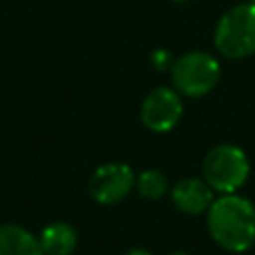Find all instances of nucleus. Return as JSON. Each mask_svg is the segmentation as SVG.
Returning a JSON list of instances; mask_svg holds the SVG:
<instances>
[{"label": "nucleus", "mask_w": 255, "mask_h": 255, "mask_svg": "<svg viewBox=\"0 0 255 255\" xmlns=\"http://www.w3.org/2000/svg\"><path fill=\"white\" fill-rule=\"evenodd\" d=\"M211 239L229 253H245L255 245V205L237 193L213 199L207 209Z\"/></svg>", "instance_id": "1"}, {"label": "nucleus", "mask_w": 255, "mask_h": 255, "mask_svg": "<svg viewBox=\"0 0 255 255\" xmlns=\"http://www.w3.org/2000/svg\"><path fill=\"white\" fill-rule=\"evenodd\" d=\"M215 50L227 60H243L255 54V2L229 8L213 30Z\"/></svg>", "instance_id": "2"}, {"label": "nucleus", "mask_w": 255, "mask_h": 255, "mask_svg": "<svg viewBox=\"0 0 255 255\" xmlns=\"http://www.w3.org/2000/svg\"><path fill=\"white\" fill-rule=\"evenodd\" d=\"M249 173V157L235 143H219L211 147L201 163V177L219 195L237 193L247 183Z\"/></svg>", "instance_id": "3"}, {"label": "nucleus", "mask_w": 255, "mask_h": 255, "mask_svg": "<svg viewBox=\"0 0 255 255\" xmlns=\"http://www.w3.org/2000/svg\"><path fill=\"white\" fill-rule=\"evenodd\" d=\"M171 86L185 98L207 96L221 78L219 60L203 50H191L175 58L171 70Z\"/></svg>", "instance_id": "4"}, {"label": "nucleus", "mask_w": 255, "mask_h": 255, "mask_svg": "<svg viewBox=\"0 0 255 255\" xmlns=\"http://www.w3.org/2000/svg\"><path fill=\"white\" fill-rule=\"evenodd\" d=\"M135 187V173L124 161H108L94 169L88 179V193L100 205L122 203Z\"/></svg>", "instance_id": "5"}, {"label": "nucleus", "mask_w": 255, "mask_h": 255, "mask_svg": "<svg viewBox=\"0 0 255 255\" xmlns=\"http://www.w3.org/2000/svg\"><path fill=\"white\" fill-rule=\"evenodd\" d=\"M183 116V102L181 94L169 86L151 88L139 108L141 124L153 133H167L171 131Z\"/></svg>", "instance_id": "6"}, {"label": "nucleus", "mask_w": 255, "mask_h": 255, "mask_svg": "<svg viewBox=\"0 0 255 255\" xmlns=\"http://www.w3.org/2000/svg\"><path fill=\"white\" fill-rule=\"evenodd\" d=\"M171 203L177 211L185 215L207 213L215 199V191L205 183L203 177H183L169 189Z\"/></svg>", "instance_id": "7"}, {"label": "nucleus", "mask_w": 255, "mask_h": 255, "mask_svg": "<svg viewBox=\"0 0 255 255\" xmlns=\"http://www.w3.org/2000/svg\"><path fill=\"white\" fill-rule=\"evenodd\" d=\"M0 255H44L38 235L18 223H0Z\"/></svg>", "instance_id": "8"}, {"label": "nucleus", "mask_w": 255, "mask_h": 255, "mask_svg": "<svg viewBox=\"0 0 255 255\" xmlns=\"http://www.w3.org/2000/svg\"><path fill=\"white\" fill-rule=\"evenodd\" d=\"M38 239L44 255H72L78 247V231L68 221L48 223L40 231Z\"/></svg>", "instance_id": "9"}, {"label": "nucleus", "mask_w": 255, "mask_h": 255, "mask_svg": "<svg viewBox=\"0 0 255 255\" xmlns=\"http://www.w3.org/2000/svg\"><path fill=\"white\" fill-rule=\"evenodd\" d=\"M139 197L147 201H157L169 191V181L163 171L159 169H143L135 175V187Z\"/></svg>", "instance_id": "10"}, {"label": "nucleus", "mask_w": 255, "mask_h": 255, "mask_svg": "<svg viewBox=\"0 0 255 255\" xmlns=\"http://www.w3.org/2000/svg\"><path fill=\"white\" fill-rule=\"evenodd\" d=\"M173 62H175V58L171 56V52L169 50H165V48H155L151 54H149V64L155 68V70H159V72H169L171 70V66H173Z\"/></svg>", "instance_id": "11"}, {"label": "nucleus", "mask_w": 255, "mask_h": 255, "mask_svg": "<svg viewBox=\"0 0 255 255\" xmlns=\"http://www.w3.org/2000/svg\"><path fill=\"white\" fill-rule=\"evenodd\" d=\"M124 255H153V253L147 251V249H143V247H131V249H128Z\"/></svg>", "instance_id": "12"}, {"label": "nucleus", "mask_w": 255, "mask_h": 255, "mask_svg": "<svg viewBox=\"0 0 255 255\" xmlns=\"http://www.w3.org/2000/svg\"><path fill=\"white\" fill-rule=\"evenodd\" d=\"M167 255H189V253H183V251H173V253H167Z\"/></svg>", "instance_id": "13"}, {"label": "nucleus", "mask_w": 255, "mask_h": 255, "mask_svg": "<svg viewBox=\"0 0 255 255\" xmlns=\"http://www.w3.org/2000/svg\"><path fill=\"white\" fill-rule=\"evenodd\" d=\"M171 2H175V4H185V2H189V0H171Z\"/></svg>", "instance_id": "14"}, {"label": "nucleus", "mask_w": 255, "mask_h": 255, "mask_svg": "<svg viewBox=\"0 0 255 255\" xmlns=\"http://www.w3.org/2000/svg\"><path fill=\"white\" fill-rule=\"evenodd\" d=\"M249 2H255V0H249Z\"/></svg>", "instance_id": "15"}]
</instances>
